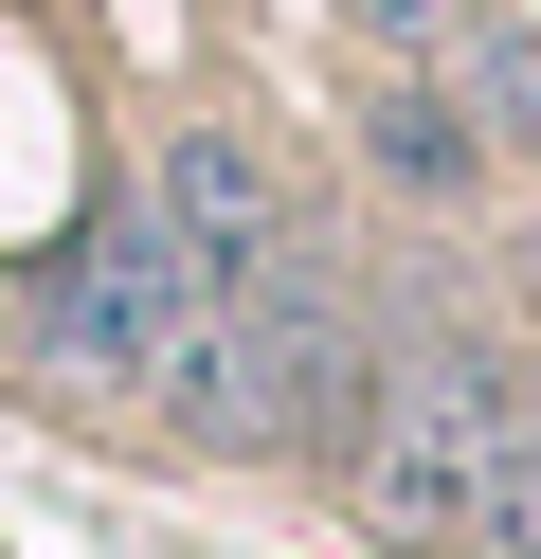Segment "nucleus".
<instances>
[{"label": "nucleus", "mask_w": 541, "mask_h": 559, "mask_svg": "<svg viewBox=\"0 0 541 559\" xmlns=\"http://www.w3.org/2000/svg\"><path fill=\"white\" fill-rule=\"evenodd\" d=\"M541 379L505 361V343H433L415 379H397L379 451H361V506H379V542H433V559H505V451H524Z\"/></svg>", "instance_id": "1"}, {"label": "nucleus", "mask_w": 541, "mask_h": 559, "mask_svg": "<svg viewBox=\"0 0 541 559\" xmlns=\"http://www.w3.org/2000/svg\"><path fill=\"white\" fill-rule=\"evenodd\" d=\"M199 271H180V235L144 217V199H108L91 235H72L55 271H36V343H55L72 379H127V397H163L180 361H199Z\"/></svg>", "instance_id": "2"}, {"label": "nucleus", "mask_w": 541, "mask_h": 559, "mask_svg": "<svg viewBox=\"0 0 541 559\" xmlns=\"http://www.w3.org/2000/svg\"><path fill=\"white\" fill-rule=\"evenodd\" d=\"M144 217L180 235V271H199V307H252V289H289V181L235 145V127H163L144 145Z\"/></svg>", "instance_id": "3"}, {"label": "nucleus", "mask_w": 541, "mask_h": 559, "mask_svg": "<svg viewBox=\"0 0 541 559\" xmlns=\"http://www.w3.org/2000/svg\"><path fill=\"white\" fill-rule=\"evenodd\" d=\"M361 163H379L397 199H451L469 163H487V127H469L451 73H361Z\"/></svg>", "instance_id": "4"}, {"label": "nucleus", "mask_w": 541, "mask_h": 559, "mask_svg": "<svg viewBox=\"0 0 541 559\" xmlns=\"http://www.w3.org/2000/svg\"><path fill=\"white\" fill-rule=\"evenodd\" d=\"M343 19H361V37H379V55H397V73H451V55H469V37H487L505 0H343Z\"/></svg>", "instance_id": "5"}]
</instances>
